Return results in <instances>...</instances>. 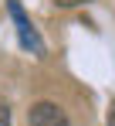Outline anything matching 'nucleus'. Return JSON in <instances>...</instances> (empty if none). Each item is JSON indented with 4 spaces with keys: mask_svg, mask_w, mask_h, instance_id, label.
<instances>
[{
    "mask_svg": "<svg viewBox=\"0 0 115 126\" xmlns=\"http://www.w3.org/2000/svg\"><path fill=\"white\" fill-rule=\"evenodd\" d=\"M108 123H112V126H115V102H112V106H108Z\"/></svg>",
    "mask_w": 115,
    "mask_h": 126,
    "instance_id": "obj_5",
    "label": "nucleus"
},
{
    "mask_svg": "<svg viewBox=\"0 0 115 126\" xmlns=\"http://www.w3.org/2000/svg\"><path fill=\"white\" fill-rule=\"evenodd\" d=\"M58 7H78V3H85V0H54Z\"/></svg>",
    "mask_w": 115,
    "mask_h": 126,
    "instance_id": "obj_4",
    "label": "nucleus"
},
{
    "mask_svg": "<svg viewBox=\"0 0 115 126\" xmlns=\"http://www.w3.org/2000/svg\"><path fill=\"white\" fill-rule=\"evenodd\" d=\"M7 10H10V17H14V24H17V38H20V44H24V48H31L34 55H44V41H41V34L34 31L31 17L24 14L20 0H7Z\"/></svg>",
    "mask_w": 115,
    "mask_h": 126,
    "instance_id": "obj_1",
    "label": "nucleus"
},
{
    "mask_svg": "<svg viewBox=\"0 0 115 126\" xmlns=\"http://www.w3.org/2000/svg\"><path fill=\"white\" fill-rule=\"evenodd\" d=\"M0 126H10V109L0 106Z\"/></svg>",
    "mask_w": 115,
    "mask_h": 126,
    "instance_id": "obj_3",
    "label": "nucleus"
},
{
    "mask_svg": "<svg viewBox=\"0 0 115 126\" xmlns=\"http://www.w3.org/2000/svg\"><path fill=\"white\" fill-rule=\"evenodd\" d=\"M27 123L31 126H68V116H64V109L54 106V102H34Z\"/></svg>",
    "mask_w": 115,
    "mask_h": 126,
    "instance_id": "obj_2",
    "label": "nucleus"
}]
</instances>
